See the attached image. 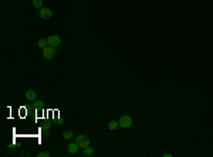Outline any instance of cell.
Segmentation results:
<instances>
[{
	"label": "cell",
	"mask_w": 213,
	"mask_h": 157,
	"mask_svg": "<svg viewBox=\"0 0 213 157\" xmlns=\"http://www.w3.org/2000/svg\"><path fill=\"white\" fill-rule=\"evenodd\" d=\"M77 143L80 147H83V149H85V147H88L91 143L90 137L87 136V135H80V136H77Z\"/></svg>",
	"instance_id": "obj_2"
},
{
	"label": "cell",
	"mask_w": 213,
	"mask_h": 157,
	"mask_svg": "<svg viewBox=\"0 0 213 157\" xmlns=\"http://www.w3.org/2000/svg\"><path fill=\"white\" fill-rule=\"evenodd\" d=\"M54 55H56V48L51 46H47L45 48H43V57L45 59H51L54 58Z\"/></svg>",
	"instance_id": "obj_3"
},
{
	"label": "cell",
	"mask_w": 213,
	"mask_h": 157,
	"mask_svg": "<svg viewBox=\"0 0 213 157\" xmlns=\"http://www.w3.org/2000/svg\"><path fill=\"white\" fill-rule=\"evenodd\" d=\"M163 156H165V157H172V154H171V153H165Z\"/></svg>",
	"instance_id": "obj_16"
},
{
	"label": "cell",
	"mask_w": 213,
	"mask_h": 157,
	"mask_svg": "<svg viewBox=\"0 0 213 157\" xmlns=\"http://www.w3.org/2000/svg\"><path fill=\"white\" fill-rule=\"evenodd\" d=\"M26 99L29 101V102H34L36 101V92L33 91V89H29V91H26Z\"/></svg>",
	"instance_id": "obj_7"
},
{
	"label": "cell",
	"mask_w": 213,
	"mask_h": 157,
	"mask_svg": "<svg viewBox=\"0 0 213 157\" xmlns=\"http://www.w3.org/2000/svg\"><path fill=\"white\" fill-rule=\"evenodd\" d=\"M43 129H44V130H48V129H50V123H44L43 124Z\"/></svg>",
	"instance_id": "obj_15"
},
{
	"label": "cell",
	"mask_w": 213,
	"mask_h": 157,
	"mask_svg": "<svg viewBox=\"0 0 213 157\" xmlns=\"http://www.w3.org/2000/svg\"><path fill=\"white\" fill-rule=\"evenodd\" d=\"M34 108H36V109H43V108H44V102H43V101H36V102H34Z\"/></svg>",
	"instance_id": "obj_13"
},
{
	"label": "cell",
	"mask_w": 213,
	"mask_h": 157,
	"mask_svg": "<svg viewBox=\"0 0 213 157\" xmlns=\"http://www.w3.org/2000/svg\"><path fill=\"white\" fill-rule=\"evenodd\" d=\"M118 122H119V127H122V129H128V127L132 126V118L128 116V115L121 116V119H119Z\"/></svg>",
	"instance_id": "obj_1"
},
{
	"label": "cell",
	"mask_w": 213,
	"mask_h": 157,
	"mask_svg": "<svg viewBox=\"0 0 213 157\" xmlns=\"http://www.w3.org/2000/svg\"><path fill=\"white\" fill-rule=\"evenodd\" d=\"M51 154L48 153V151H41V153H39V157H50Z\"/></svg>",
	"instance_id": "obj_14"
},
{
	"label": "cell",
	"mask_w": 213,
	"mask_h": 157,
	"mask_svg": "<svg viewBox=\"0 0 213 157\" xmlns=\"http://www.w3.org/2000/svg\"><path fill=\"white\" fill-rule=\"evenodd\" d=\"M33 7H36V9H43V0H33Z\"/></svg>",
	"instance_id": "obj_11"
},
{
	"label": "cell",
	"mask_w": 213,
	"mask_h": 157,
	"mask_svg": "<svg viewBox=\"0 0 213 157\" xmlns=\"http://www.w3.org/2000/svg\"><path fill=\"white\" fill-rule=\"evenodd\" d=\"M92 154H94V149L90 147V146H88V147H85L84 149V156H92Z\"/></svg>",
	"instance_id": "obj_12"
},
{
	"label": "cell",
	"mask_w": 213,
	"mask_h": 157,
	"mask_svg": "<svg viewBox=\"0 0 213 157\" xmlns=\"http://www.w3.org/2000/svg\"><path fill=\"white\" fill-rule=\"evenodd\" d=\"M74 137V133L71 130H65L64 133H63V139H65V140H70V139Z\"/></svg>",
	"instance_id": "obj_10"
},
{
	"label": "cell",
	"mask_w": 213,
	"mask_h": 157,
	"mask_svg": "<svg viewBox=\"0 0 213 157\" xmlns=\"http://www.w3.org/2000/svg\"><path fill=\"white\" fill-rule=\"evenodd\" d=\"M40 17L43 20H50L53 17V12L47 7H43V9H40Z\"/></svg>",
	"instance_id": "obj_5"
},
{
	"label": "cell",
	"mask_w": 213,
	"mask_h": 157,
	"mask_svg": "<svg viewBox=\"0 0 213 157\" xmlns=\"http://www.w3.org/2000/svg\"><path fill=\"white\" fill-rule=\"evenodd\" d=\"M47 46H48L47 38H39V40H37V47H40L41 50H43V48H45Z\"/></svg>",
	"instance_id": "obj_8"
},
{
	"label": "cell",
	"mask_w": 213,
	"mask_h": 157,
	"mask_svg": "<svg viewBox=\"0 0 213 157\" xmlns=\"http://www.w3.org/2000/svg\"><path fill=\"white\" fill-rule=\"evenodd\" d=\"M47 43H48V46H51V47H58L60 44H61V38L58 37V35H50V37H47Z\"/></svg>",
	"instance_id": "obj_4"
},
{
	"label": "cell",
	"mask_w": 213,
	"mask_h": 157,
	"mask_svg": "<svg viewBox=\"0 0 213 157\" xmlns=\"http://www.w3.org/2000/svg\"><path fill=\"white\" fill-rule=\"evenodd\" d=\"M116 127H119V122H116V120H111L110 123H108V129H110V130H115Z\"/></svg>",
	"instance_id": "obj_9"
},
{
	"label": "cell",
	"mask_w": 213,
	"mask_h": 157,
	"mask_svg": "<svg viewBox=\"0 0 213 157\" xmlns=\"http://www.w3.org/2000/svg\"><path fill=\"white\" fill-rule=\"evenodd\" d=\"M78 143L75 142V143H70L68 146H67V153L70 154V156H74V154H77L78 153Z\"/></svg>",
	"instance_id": "obj_6"
}]
</instances>
